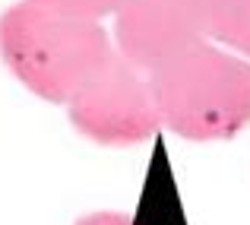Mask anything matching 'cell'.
<instances>
[{
    "instance_id": "obj_1",
    "label": "cell",
    "mask_w": 250,
    "mask_h": 225,
    "mask_svg": "<svg viewBox=\"0 0 250 225\" xmlns=\"http://www.w3.org/2000/svg\"><path fill=\"white\" fill-rule=\"evenodd\" d=\"M111 54V38L98 22L63 16L29 0L0 13V57L25 89L44 102H70Z\"/></svg>"
},
{
    "instance_id": "obj_2",
    "label": "cell",
    "mask_w": 250,
    "mask_h": 225,
    "mask_svg": "<svg viewBox=\"0 0 250 225\" xmlns=\"http://www.w3.org/2000/svg\"><path fill=\"white\" fill-rule=\"evenodd\" d=\"M162 124L190 143L231 140L250 124V61L196 42L149 73Z\"/></svg>"
},
{
    "instance_id": "obj_3",
    "label": "cell",
    "mask_w": 250,
    "mask_h": 225,
    "mask_svg": "<svg viewBox=\"0 0 250 225\" xmlns=\"http://www.w3.org/2000/svg\"><path fill=\"white\" fill-rule=\"evenodd\" d=\"M67 105L70 124L98 146H140L162 124L149 76L117 51Z\"/></svg>"
},
{
    "instance_id": "obj_4",
    "label": "cell",
    "mask_w": 250,
    "mask_h": 225,
    "mask_svg": "<svg viewBox=\"0 0 250 225\" xmlns=\"http://www.w3.org/2000/svg\"><path fill=\"white\" fill-rule=\"evenodd\" d=\"M117 54L136 70L155 73L184 48L203 42L200 0H124L114 13Z\"/></svg>"
},
{
    "instance_id": "obj_5",
    "label": "cell",
    "mask_w": 250,
    "mask_h": 225,
    "mask_svg": "<svg viewBox=\"0 0 250 225\" xmlns=\"http://www.w3.org/2000/svg\"><path fill=\"white\" fill-rule=\"evenodd\" d=\"M203 35L250 57V0H200Z\"/></svg>"
},
{
    "instance_id": "obj_6",
    "label": "cell",
    "mask_w": 250,
    "mask_h": 225,
    "mask_svg": "<svg viewBox=\"0 0 250 225\" xmlns=\"http://www.w3.org/2000/svg\"><path fill=\"white\" fill-rule=\"evenodd\" d=\"M35 6H44V10L63 13V16H76V19H89V22H98L108 13H117L124 0H29Z\"/></svg>"
},
{
    "instance_id": "obj_7",
    "label": "cell",
    "mask_w": 250,
    "mask_h": 225,
    "mask_svg": "<svg viewBox=\"0 0 250 225\" xmlns=\"http://www.w3.org/2000/svg\"><path fill=\"white\" fill-rule=\"evenodd\" d=\"M73 225H133L124 213H114V209H104V213H85L83 219H76Z\"/></svg>"
}]
</instances>
